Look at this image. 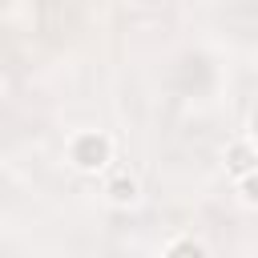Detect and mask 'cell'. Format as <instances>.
<instances>
[{"label": "cell", "mask_w": 258, "mask_h": 258, "mask_svg": "<svg viewBox=\"0 0 258 258\" xmlns=\"http://www.w3.org/2000/svg\"><path fill=\"white\" fill-rule=\"evenodd\" d=\"M113 198H121V202H125V198H133V181H125V177H121V181H113Z\"/></svg>", "instance_id": "obj_2"}, {"label": "cell", "mask_w": 258, "mask_h": 258, "mask_svg": "<svg viewBox=\"0 0 258 258\" xmlns=\"http://www.w3.org/2000/svg\"><path fill=\"white\" fill-rule=\"evenodd\" d=\"M101 157H105V145L101 141H81V165H101Z\"/></svg>", "instance_id": "obj_1"}]
</instances>
